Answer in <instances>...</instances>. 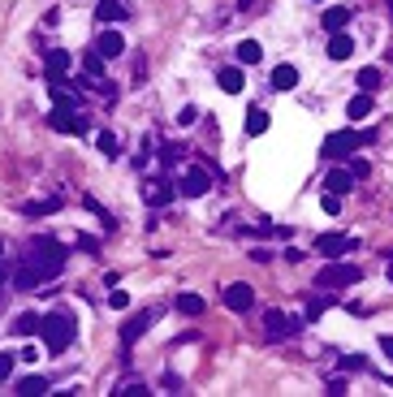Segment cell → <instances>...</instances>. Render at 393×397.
I'll return each mask as SVG.
<instances>
[{"instance_id": "6da1fadb", "label": "cell", "mask_w": 393, "mask_h": 397, "mask_svg": "<svg viewBox=\"0 0 393 397\" xmlns=\"http://www.w3.org/2000/svg\"><path fill=\"white\" fill-rule=\"evenodd\" d=\"M65 242H56V237H35L31 242V255H26V264L44 276V281H52V276H61L65 272Z\"/></svg>"}, {"instance_id": "7a4b0ae2", "label": "cell", "mask_w": 393, "mask_h": 397, "mask_svg": "<svg viewBox=\"0 0 393 397\" xmlns=\"http://www.w3.org/2000/svg\"><path fill=\"white\" fill-rule=\"evenodd\" d=\"M39 337H44L48 354H61L74 337H78V320L69 311H52V315H39Z\"/></svg>"}, {"instance_id": "3957f363", "label": "cell", "mask_w": 393, "mask_h": 397, "mask_svg": "<svg viewBox=\"0 0 393 397\" xmlns=\"http://www.w3.org/2000/svg\"><path fill=\"white\" fill-rule=\"evenodd\" d=\"M363 281V272L355 264H342V260H333L316 272V289H346V285H359Z\"/></svg>"}, {"instance_id": "277c9868", "label": "cell", "mask_w": 393, "mask_h": 397, "mask_svg": "<svg viewBox=\"0 0 393 397\" xmlns=\"http://www.w3.org/2000/svg\"><path fill=\"white\" fill-rule=\"evenodd\" d=\"M359 147H363V134H350V130H337V134L324 138V155H328V160H350Z\"/></svg>"}, {"instance_id": "5b68a950", "label": "cell", "mask_w": 393, "mask_h": 397, "mask_svg": "<svg viewBox=\"0 0 393 397\" xmlns=\"http://www.w3.org/2000/svg\"><path fill=\"white\" fill-rule=\"evenodd\" d=\"M350 251H359V237H350V233H320L316 237V255L342 260V255H350Z\"/></svg>"}, {"instance_id": "8992f818", "label": "cell", "mask_w": 393, "mask_h": 397, "mask_svg": "<svg viewBox=\"0 0 393 397\" xmlns=\"http://www.w3.org/2000/svg\"><path fill=\"white\" fill-rule=\"evenodd\" d=\"M52 130H61V134H83L87 121L74 112V104H56V108H52Z\"/></svg>"}, {"instance_id": "52a82bcc", "label": "cell", "mask_w": 393, "mask_h": 397, "mask_svg": "<svg viewBox=\"0 0 393 397\" xmlns=\"http://www.w3.org/2000/svg\"><path fill=\"white\" fill-rule=\"evenodd\" d=\"M65 69H69V52H65V48H48V56H44V74H48V87H61Z\"/></svg>"}, {"instance_id": "ba28073f", "label": "cell", "mask_w": 393, "mask_h": 397, "mask_svg": "<svg viewBox=\"0 0 393 397\" xmlns=\"http://www.w3.org/2000/svg\"><path fill=\"white\" fill-rule=\"evenodd\" d=\"M251 303H255V289H251L246 281L225 285V307H229V311H251Z\"/></svg>"}, {"instance_id": "9c48e42d", "label": "cell", "mask_w": 393, "mask_h": 397, "mask_svg": "<svg viewBox=\"0 0 393 397\" xmlns=\"http://www.w3.org/2000/svg\"><path fill=\"white\" fill-rule=\"evenodd\" d=\"M208 190H212L208 169H190V173L182 177V194H186V198H199V194H208Z\"/></svg>"}, {"instance_id": "30bf717a", "label": "cell", "mask_w": 393, "mask_h": 397, "mask_svg": "<svg viewBox=\"0 0 393 397\" xmlns=\"http://www.w3.org/2000/svg\"><path fill=\"white\" fill-rule=\"evenodd\" d=\"M151 320H156V311H139V315H134V320L122 328V346H134V341H139V337L151 328Z\"/></svg>"}, {"instance_id": "8fae6325", "label": "cell", "mask_w": 393, "mask_h": 397, "mask_svg": "<svg viewBox=\"0 0 393 397\" xmlns=\"http://www.w3.org/2000/svg\"><path fill=\"white\" fill-rule=\"evenodd\" d=\"M95 52H100L104 61H112V56H122V52H126V39H122V35H117V31L108 26L100 39H95Z\"/></svg>"}, {"instance_id": "7c38bea8", "label": "cell", "mask_w": 393, "mask_h": 397, "mask_svg": "<svg viewBox=\"0 0 393 397\" xmlns=\"http://www.w3.org/2000/svg\"><path fill=\"white\" fill-rule=\"evenodd\" d=\"M122 17H126L122 0H95V22H100V26H117Z\"/></svg>"}, {"instance_id": "4fadbf2b", "label": "cell", "mask_w": 393, "mask_h": 397, "mask_svg": "<svg viewBox=\"0 0 393 397\" xmlns=\"http://www.w3.org/2000/svg\"><path fill=\"white\" fill-rule=\"evenodd\" d=\"M216 83H221V91H225V95H242L246 78H242V69H238V65H225L221 74H216Z\"/></svg>"}, {"instance_id": "5bb4252c", "label": "cell", "mask_w": 393, "mask_h": 397, "mask_svg": "<svg viewBox=\"0 0 393 397\" xmlns=\"http://www.w3.org/2000/svg\"><path fill=\"white\" fill-rule=\"evenodd\" d=\"M268 337H294L299 332V320H290V315H281V311H268Z\"/></svg>"}, {"instance_id": "9a60e30c", "label": "cell", "mask_w": 393, "mask_h": 397, "mask_svg": "<svg viewBox=\"0 0 393 397\" xmlns=\"http://www.w3.org/2000/svg\"><path fill=\"white\" fill-rule=\"evenodd\" d=\"M350 52H355V39H350L346 31H333V39H328V61H346Z\"/></svg>"}, {"instance_id": "2e32d148", "label": "cell", "mask_w": 393, "mask_h": 397, "mask_svg": "<svg viewBox=\"0 0 393 397\" xmlns=\"http://www.w3.org/2000/svg\"><path fill=\"white\" fill-rule=\"evenodd\" d=\"M324 186H328L333 194H350V190H355V173H350V169H333V173L324 177Z\"/></svg>"}, {"instance_id": "e0dca14e", "label": "cell", "mask_w": 393, "mask_h": 397, "mask_svg": "<svg viewBox=\"0 0 393 397\" xmlns=\"http://www.w3.org/2000/svg\"><path fill=\"white\" fill-rule=\"evenodd\" d=\"M268 87H272V91H294V87H299V69H294V65H277Z\"/></svg>"}, {"instance_id": "ac0fdd59", "label": "cell", "mask_w": 393, "mask_h": 397, "mask_svg": "<svg viewBox=\"0 0 393 397\" xmlns=\"http://www.w3.org/2000/svg\"><path fill=\"white\" fill-rule=\"evenodd\" d=\"M39 285H44V276H39V272H35L31 264H26V268H17V272H13V289H22V294H35Z\"/></svg>"}, {"instance_id": "d6986e66", "label": "cell", "mask_w": 393, "mask_h": 397, "mask_svg": "<svg viewBox=\"0 0 393 397\" xmlns=\"http://www.w3.org/2000/svg\"><path fill=\"white\" fill-rule=\"evenodd\" d=\"M173 307H178V315H190V320H194V315H203L208 303H203V294H190L186 289V294H178V303H173Z\"/></svg>"}, {"instance_id": "ffe728a7", "label": "cell", "mask_w": 393, "mask_h": 397, "mask_svg": "<svg viewBox=\"0 0 393 397\" xmlns=\"http://www.w3.org/2000/svg\"><path fill=\"white\" fill-rule=\"evenodd\" d=\"M346 117L350 121H363V117H371V91H359L355 99L346 104Z\"/></svg>"}, {"instance_id": "44dd1931", "label": "cell", "mask_w": 393, "mask_h": 397, "mask_svg": "<svg viewBox=\"0 0 393 397\" xmlns=\"http://www.w3.org/2000/svg\"><path fill=\"white\" fill-rule=\"evenodd\" d=\"M26 216H52V212H61V198H31V203H22Z\"/></svg>"}, {"instance_id": "7402d4cb", "label": "cell", "mask_w": 393, "mask_h": 397, "mask_svg": "<svg viewBox=\"0 0 393 397\" xmlns=\"http://www.w3.org/2000/svg\"><path fill=\"white\" fill-rule=\"evenodd\" d=\"M350 17H355V13L342 9V5H337V9H328V13H324V31H328V35H333V31H346V26H350Z\"/></svg>"}, {"instance_id": "603a6c76", "label": "cell", "mask_w": 393, "mask_h": 397, "mask_svg": "<svg viewBox=\"0 0 393 397\" xmlns=\"http://www.w3.org/2000/svg\"><path fill=\"white\" fill-rule=\"evenodd\" d=\"M13 332H17V337H35V332H39V315H35V311H22V315L13 320Z\"/></svg>"}, {"instance_id": "cb8c5ba5", "label": "cell", "mask_w": 393, "mask_h": 397, "mask_svg": "<svg viewBox=\"0 0 393 397\" xmlns=\"http://www.w3.org/2000/svg\"><path fill=\"white\" fill-rule=\"evenodd\" d=\"M355 83H359V91H381V69L376 65H363Z\"/></svg>"}, {"instance_id": "d4e9b609", "label": "cell", "mask_w": 393, "mask_h": 397, "mask_svg": "<svg viewBox=\"0 0 393 397\" xmlns=\"http://www.w3.org/2000/svg\"><path fill=\"white\" fill-rule=\"evenodd\" d=\"M264 130H268V112H264V108H251V112H246V134L260 138Z\"/></svg>"}, {"instance_id": "484cf974", "label": "cell", "mask_w": 393, "mask_h": 397, "mask_svg": "<svg viewBox=\"0 0 393 397\" xmlns=\"http://www.w3.org/2000/svg\"><path fill=\"white\" fill-rule=\"evenodd\" d=\"M260 56H264V48L255 44V39H242V44H238V61H242V65H255Z\"/></svg>"}, {"instance_id": "4316f807", "label": "cell", "mask_w": 393, "mask_h": 397, "mask_svg": "<svg viewBox=\"0 0 393 397\" xmlns=\"http://www.w3.org/2000/svg\"><path fill=\"white\" fill-rule=\"evenodd\" d=\"M169 198H173V186H165V182H151V190H147V203H151V208H165Z\"/></svg>"}, {"instance_id": "83f0119b", "label": "cell", "mask_w": 393, "mask_h": 397, "mask_svg": "<svg viewBox=\"0 0 393 397\" xmlns=\"http://www.w3.org/2000/svg\"><path fill=\"white\" fill-rule=\"evenodd\" d=\"M17 393H26V397L48 393V380H44V375H26V380H17Z\"/></svg>"}, {"instance_id": "f1b7e54d", "label": "cell", "mask_w": 393, "mask_h": 397, "mask_svg": "<svg viewBox=\"0 0 393 397\" xmlns=\"http://www.w3.org/2000/svg\"><path fill=\"white\" fill-rule=\"evenodd\" d=\"M83 69H87V78H100V74H104V56H100V52H87V56H83Z\"/></svg>"}, {"instance_id": "f546056e", "label": "cell", "mask_w": 393, "mask_h": 397, "mask_svg": "<svg viewBox=\"0 0 393 397\" xmlns=\"http://www.w3.org/2000/svg\"><path fill=\"white\" fill-rule=\"evenodd\" d=\"M95 147H100L104 155H117V134H108V130H100V134H95Z\"/></svg>"}, {"instance_id": "4dcf8cb0", "label": "cell", "mask_w": 393, "mask_h": 397, "mask_svg": "<svg viewBox=\"0 0 393 397\" xmlns=\"http://www.w3.org/2000/svg\"><path fill=\"white\" fill-rule=\"evenodd\" d=\"M328 307H333V298H311V303H307V320H320Z\"/></svg>"}, {"instance_id": "1f68e13d", "label": "cell", "mask_w": 393, "mask_h": 397, "mask_svg": "<svg viewBox=\"0 0 393 397\" xmlns=\"http://www.w3.org/2000/svg\"><path fill=\"white\" fill-rule=\"evenodd\" d=\"M320 208H324L328 216H342V194H333V190H324V198H320Z\"/></svg>"}, {"instance_id": "d6a6232c", "label": "cell", "mask_w": 393, "mask_h": 397, "mask_svg": "<svg viewBox=\"0 0 393 397\" xmlns=\"http://www.w3.org/2000/svg\"><path fill=\"white\" fill-rule=\"evenodd\" d=\"M108 307H112V311H126V307H130V294H126V289H112V294H108Z\"/></svg>"}, {"instance_id": "836d02e7", "label": "cell", "mask_w": 393, "mask_h": 397, "mask_svg": "<svg viewBox=\"0 0 393 397\" xmlns=\"http://www.w3.org/2000/svg\"><path fill=\"white\" fill-rule=\"evenodd\" d=\"M13 363H17V354H5V350H0V380H9V375H13Z\"/></svg>"}, {"instance_id": "e575fe53", "label": "cell", "mask_w": 393, "mask_h": 397, "mask_svg": "<svg viewBox=\"0 0 393 397\" xmlns=\"http://www.w3.org/2000/svg\"><path fill=\"white\" fill-rule=\"evenodd\" d=\"M194 121H199V108H194V104H186V108L178 112V126H194Z\"/></svg>"}, {"instance_id": "d590c367", "label": "cell", "mask_w": 393, "mask_h": 397, "mask_svg": "<svg viewBox=\"0 0 393 397\" xmlns=\"http://www.w3.org/2000/svg\"><path fill=\"white\" fill-rule=\"evenodd\" d=\"M342 371H363V359H359V354H346V359H342Z\"/></svg>"}, {"instance_id": "8d00e7d4", "label": "cell", "mask_w": 393, "mask_h": 397, "mask_svg": "<svg viewBox=\"0 0 393 397\" xmlns=\"http://www.w3.org/2000/svg\"><path fill=\"white\" fill-rule=\"evenodd\" d=\"M350 173H355V182H359V177L371 173V164H367V160H350Z\"/></svg>"}, {"instance_id": "74e56055", "label": "cell", "mask_w": 393, "mask_h": 397, "mask_svg": "<svg viewBox=\"0 0 393 397\" xmlns=\"http://www.w3.org/2000/svg\"><path fill=\"white\" fill-rule=\"evenodd\" d=\"M143 393H147L143 385H126V389H122V393H117V397H143Z\"/></svg>"}, {"instance_id": "f35d334b", "label": "cell", "mask_w": 393, "mask_h": 397, "mask_svg": "<svg viewBox=\"0 0 393 397\" xmlns=\"http://www.w3.org/2000/svg\"><path fill=\"white\" fill-rule=\"evenodd\" d=\"M381 350H385L389 359H393V337H381Z\"/></svg>"}, {"instance_id": "ab89813d", "label": "cell", "mask_w": 393, "mask_h": 397, "mask_svg": "<svg viewBox=\"0 0 393 397\" xmlns=\"http://www.w3.org/2000/svg\"><path fill=\"white\" fill-rule=\"evenodd\" d=\"M0 289H5V264H0Z\"/></svg>"}, {"instance_id": "60d3db41", "label": "cell", "mask_w": 393, "mask_h": 397, "mask_svg": "<svg viewBox=\"0 0 393 397\" xmlns=\"http://www.w3.org/2000/svg\"><path fill=\"white\" fill-rule=\"evenodd\" d=\"M0 264H5V242H0Z\"/></svg>"}, {"instance_id": "b9f144b4", "label": "cell", "mask_w": 393, "mask_h": 397, "mask_svg": "<svg viewBox=\"0 0 393 397\" xmlns=\"http://www.w3.org/2000/svg\"><path fill=\"white\" fill-rule=\"evenodd\" d=\"M389 13H393V5H389Z\"/></svg>"}, {"instance_id": "7bdbcfd3", "label": "cell", "mask_w": 393, "mask_h": 397, "mask_svg": "<svg viewBox=\"0 0 393 397\" xmlns=\"http://www.w3.org/2000/svg\"><path fill=\"white\" fill-rule=\"evenodd\" d=\"M389 276H393V268H389Z\"/></svg>"}]
</instances>
